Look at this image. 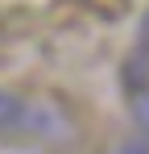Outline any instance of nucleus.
Masks as SVG:
<instances>
[{
    "label": "nucleus",
    "instance_id": "f257e3e1",
    "mask_svg": "<svg viewBox=\"0 0 149 154\" xmlns=\"http://www.w3.org/2000/svg\"><path fill=\"white\" fill-rule=\"evenodd\" d=\"M74 121L62 104L37 100L25 92H0V137H37V142H66Z\"/></svg>",
    "mask_w": 149,
    "mask_h": 154
},
{
    "label": "nucleus",
    "instance_id": "f03ea898",
    "mask_svg": "<svg viewBox=\"0 0 149 154\" xmlns=\"http://www.w3.org/2000/svg\"><path fill=\"white\" fill-rule=\"evenodd\" d=\"M120 79H124V88L149 83V13H145V21L137 29V42H133V50H128V58L120 67Z\"/></svg>",
    "mask_w": 149,
    "mask_h": 154
},
{
    "label": "nucleus",
    "instance_id": "7ed1b4c3",
    "mask_svg": "<svg viewBox=\"0 0 149 154\" xmlns=\"http://www.w3.org/2000/svg\"><path fill=\"white\" fill-rule=\"evenodd\" d=\"M124 96H128L133 125L141 129V142H149V83H141V88H124Z\"/></svg>",
    "mask_w": 149,
    "mask_h": 154
},
{
    "label": "nucleus",
    "instance_id": "20e7f679",
    "mask_svg": "<svg viewBox=\"0 0 149 154\" xmlns=\"http://www.w3.org/2000/svg\"><path fill=\"white\" fill-rule=\"evenodd\" d=\"M108 154H149V142H120L116 150H108Z\"/></svg>",
    "mask_w": 149,
    "mask_h": 154
}]
</instances>
